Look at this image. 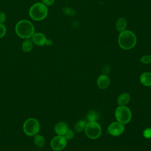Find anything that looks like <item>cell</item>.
Wrapping results in <instances>:
<instances>
[{
	"label": "cell",
	"mask_w": 151,
	"mask_h": 151,
	"mask_svg": "<svg viewBox=\"0 0 151 151\" xmlns=\"http://www.w3.org/2000/svg\"><path fill=\"white\" fill-rule=\"evenodd\" d=\"M137 42L135 34L130 30H126L119 33L118 36V44L123 50H130L134 47Z\"/></svg>",
	"instance_id": "obj_1"
},
{
	"label": "cell",
	"mask_w": 151,
	"mask_h": 151,
	"mask_svg": "<svg viewBox=\"0 0 151 151\" xmlns=\"http://www.w3.org/2000/svg\"><path fill=\"white\" fill-rule=\"evenodd\" d=\"M15 32L22 38H29L34 33V27L28 20H21L15 26Z\"/></svg>",
	"instance_id": "obj_2"
},
{
	"label": "cell",
	"mask_w": 151,
	"mask_h": 151,
	"mask_svg": "<svg viewBox=\"0 0 151 151\" xmlns=\"http://www.w3.org/2000/svg\"><path fill=\"white\" fill-rule=\"evenodd\" d=\"M30 17L35 21H41L46 18L48 14V8L41 2L33 4L29 11Z\"/></svg>",
	"instance_id": "obj_3"
},
{
	"label": "cell",
	"mask_w": 151,
	"mask_h": 151,
	"mask_svg": "<svg viewBox=\"0 0 151 151\" xmlns=\"http://www.w3.org/2000/svg\"><path fill=\"white\" fill-rule=\"evenodd\" d=\"M115 117L117 122L125 124L128 123L132 117L130 110L125 106H118L115 111Z\"/></svg>",
	"instance_id": "obj_4"
},
{
	"label": "cell",
	"mask_w": 151,
	"mask_h": 151,
	"mask_svg": "<svg viewBox=\"0 0 151 151\" xmlns=\"http://www.w3.org/2000/svg\"><path fill=\"white\" fill-rule=\"evenodd\" d=\"M86 136L91 139H96L101 134V127L96 122H89L84 129Z\"/></svg>",
	"instance_id": "obj_5"
},
{
	"label": "cell",
	"mask_w": 151,
	"mask_h": 151,
	"mask_svg": "<svg viewBox=\"0 0 151 151\" xmlns=\"http://www.w3.org/2000/svg\"><path fill=\"white\" fill-rule=\"evenodd\" d=\"M23 129L27 135L29 136H35L39 132L40 124L38 120L35 119L29 118L24 122Z\"/></svg>",
	"instance_id": "obj_6"
},
{
	"label": "cell",
	"mask_w": 151,
	"mask_h": 151,
	"mask_svg": "<svg viewBox=\"0 0 151 151\" xmlns=\"http://www.w3.org/2000/svg\"><path fill=\"white\" fill-rule=\"evenodd\" d=\"M67 145V140L61 135L55 136L50 142V146L52 149L55 151L61 150L65 148Z\"/></svg>",
	"instance_id": "obj_7"
},
{
	"label": "cell",
	"mask_w": 151,
	"mask_h": 151,
	"mask_svg": "<svg viewBox=\"0 0 151 151\" xmlns=\"http://www.w3.org/2000/svg\"><path fill=\"white\" fill-rule=\"evenodd\" d=\"M124 130V126L119 122H114L111 123L107 129V133L111 136H117L123 133Z\"/></svg>",
	"instance_id": "obj_8"
},
{
	"label": "cell",
	"mask_w": 151,
	"mask_h": 151,
	"mask_svg": "<svg viewBox=\"0 0 151 151\" xmlns=\"http://www.w3.org/2000/svg\"><path fill=\"white\" fill-rule=\"evenodd\" d=\"M31 40L34 44L38 46H42L46 44L47 38L41 32H35L31 37Z\"/></svg>",
	"instance_id": "obj_9"
},
{
	"label": "cell",
	"mask_w": 151,
	"mask_h": 151,
	"mask_svg": "<svg viewBox=\"0 0 151 151\" xmlns=\"http://www.w3.org/2000/svg\"><path fill=\"white\" fill-rule=\"evenodd\" d=\"M110 83V78L106 74L100 75L97 81L98 87L101 89H106L108 87Z\"/></svg>",
	"instance_id": "obj_10"
},
{
	"label": "cell",
	"mask_w": 151,
	"mask_h": 151,
	"mask_svg": "<svg viewBox=\"0 0 151 151\" xmlns=\"http://www.w3.org/2000/svg\"><path fill=\"white\" fill-rule=\"evenodd\" d=\"M67 125L64 122H58L54 127V131L58 135L63 136L67 130Z\"/></svg>",
	"instance_id": "obj_11"
},
{
	"label": "cell",
	"mask_w": 151,
	"mask_h": 151,
	"mask_svg": "<svg viewBox=\"0 0 151 151\" xmlns=\"http://www.w3.org/2000/svg\"><path fill=\"white\" fill-rule=\"evenodd\" d=\"M127 27V21L124 17H120L117 19L116 22V30L120 33L124 31Z\"/></svg>",
	"instance_id": "obj_12"
},
{
	"label": "cell",
	"mask_w": 151,
	"mask_h": 151,
	"mask_svg": "<svg viewBox=\"0 0 151 151\" xmlns=\"http://www.w3.org/2000/svg\"><path fill=\"white\" fill-rule=\"evenodd\" d=\"M141 83L145 86H151V73L145 72L140 77Z\"/></svg>",
	"instance_id": "obj_13"
},
{
	"label": "cell",
	"mask_w": 151,
	"mask_h": 151,
	"mask_svg": "<svg viewBox=\"0 0 151 151\" xmlns=\"http://www.w3.org/2000/svg\"><path fill=\"white\" fill-rule=\"evenodd\" d=\"M130 100V94L127 93H122L117 98V103L119 106H125Z\"/></svg>",
	"instance_id": "obj_14"
},
{
	"label": "cell",
	"mask_w": 151,
	"mask_h": 151,
	"mask_svg": "<svg viewBox=\"0 0 151 151\" xmlns=\"http://www.w3.org/2000/svg\"><path fill=\"white\" fill-rule=\"evenodd\" d=\"M32 48V41L29 38H27L22 44V50L25 52H28L31 51Z\"/></svg>",
	"instance_id": "obj_15"
},
{
	"label": "cell",
	"mask_w": 151,
	"mask_h": 151,
	"mask_svg": "<svg viewBox=\"0 0 151 151\" xmlns=\"http://www.w3.org/2000/svg\"><path fill=\"white\" fill-rule=\"evenodd\" d=\"M34 141L35 145L40 147H43L45 145V139L44 137L40 134H37L36 135H35Z\"/></svg>",
	"instance_id": "obj_16"
},
{
	"label": "cell",
	"mask_w": 151,
	"mask_h": 151,
	"mask_svg": "<svg viewBox=\"0 0 151 151\" xmlns=\"http://www.w3.org/2000/svg\"><path fill=\"white\" fill-rule=\"evenodd\" d=\"M87 119L89 122H96L99 119V114L94 110H90L87 113Z\"/></svg>",
	"instance_id": "obj_17"
},
{
	"label": "cell",
	"mask_w": 151,
	"mask_h": 151,
	"mask_svg": "<svg viewBox=\"0 0 151 151\" xmlns=\"http://www.w3.org/2000/svg\"><path fill=\"white\" fill-rule=\"evenodd\" d=\"M86 123L85 121L83 120H80L79 122H78L76 124H75V130L77 132H82L86 127Z\"/></svg>",
	"instance_id": "obj_18"
},
{
	"label": "cell",
	"mask_w": 151,
	"mask_h": 151,
	"mask_svg": "<svg viewBox=\"0 0 151 151\" xmlns=\"http://www.w3.org/2000/svg\"><path fill=\"white\" fill-rule=\"evenodd\" d=\"M63 12L65 15L73 16L75 14L74 10L70 7H65L63 8Z\"/></svg>",
	"instance_id": "obj_19"
},
{
	"label": "cell",
	"mask_w": 151,
	"mask_h": 151,
	"mask_svg": "<svg viewBox=\"0 0 151 151\" xmlns=\"http://www.w3.org/2000/svg\"><path fill=\"white\" fill-rule=\"evenodd\" d=\"M63 136L66 140H70L74 137V132L71 129H68Z\"/></svg>",
	"instance_id": "obj_20"
},
{
	"label": "cell",
	"mask_w": 151,
	"mask_h": 151,
	"mask_svg": "<svg viewBox=\"0 0 151 151\" xmlns=\"http://www.w3.org/2000/svg\"><path fill=\"white\" fill-rule=\"evenodd\" d=\"M140 61L143 64H149L151 63V55H145L140 58Z\"/></svg>",
	"instance_id": "obj_21"
},
{
	"label": "cell",
	"mask_w": 151,
	"mask_h": 151,
	"mask_svg": "<svg viewBox=\"0 0 151 151\" xmlns=\"http://www.w3.org/2000/svg\"><path fill=\"white\" fill-rule=\"evenodd\" d=\"M6 29L3 24H0V38L3 37L6 34Z\"/></svg>",
	"instance_id": "obj_22"
},
{
	"label": "cell",
	"mask_w": 151,
	"mask_h": 151,
	"mask_svg": "<svg viewBox=\"0 0 151 151\" xmlns=\"http://www.w3.org/2000/svg\"><path fill=\"white\" fill-rule=\"evenodd\" d=\"M143 136L146 138H150L151 137V129L147 128L143 132Z\"/></svg>",
	"instance_id": "obj_23"
},
{
	"label": "cell",
	"mask_w": 151,
	"mask_h": 151,
	"mask_svg": "<svg viewBox=\"0 0 151 151\" xmlns=\"http://www.w3.org/2000/svg\"><path fill=\"white\" fill-rule=\"evenodd\" d=\"M110 67L108 65H104L103 66V67L102 68V72L103 73V74H108L110 71Z\"/></svg>",
	"instance_id": "obj_24"
},
{
	"label": "cell",
	"mask_w": 151,
	"mask_h": 151,
	"mask_svg": "<svg viewBox=\"0 0 151 151\" xmlns=\"http://www.w3.org/2000/svg\"><path fill=\"white\" fill-rule=\"evenodd\" d=\"M6 21V15L4 12H0V24H3Z\"/></svg>",
	"instance_id": "obj_25"
},
{
	"label": "cell",
	"mask_w": 151,
	"mask_h": 151,
	"mask_svg": "<svg viewBox=\"0 0 151 151\" xmlns=\"http://www.w3.org/2000/svg\"><path fill=\"white\" fill-rule=\"evenodd\" d=\"M54 1L55 0H42V3L47 6L51 5L54 2Z\"/></svg>",
	"instance_id": "obj_26"
},
{
	"label": "cell",
	"mask_w": 151,
	"mask_h": 151,
	"mask_svg": "<svg viewBox=\"0 0 151 151\" xmlns=\"http://www.w3.org/2000/svg\"><path fill=\"white\" fill-rule=\"evenodd\" d=\"M47 45H50L52 44V41L50 40H47V41H46V44Z\"/></svg>",
	"instance_id": "obj_27"
},
{
	"label": "cell",
	"mask_w": 151,
	"mask_h": 151,
	"mask_svg": "<svg viewBox=\"0 0 151 151\" xmlns=\"http://www.w3.org/2000/svg\"><path fill=\"white\" fill-rule=\"evenodd\" d=\"M150 55H151V54H150Z\"/></svg>",
	"instance_id": "obj_28"
}]
</instances>
